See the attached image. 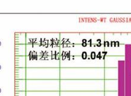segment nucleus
I'll list each match as a JSON object with an SVG mask.
<instances>
[{"instance_id": "f257e3e1", "label": "nucleus", "mask_w": 131, "mask_h": 96, "mask_svg": "<svg viewBox=\"0 0 131 96\" xmlns=\"http://www.w3.org/2000/svg\"><path fill=\"white\" fill-rule=\"evenodd\" d=\"M118 96H125V61H118Z\"/></svg>"}]
</instances>
